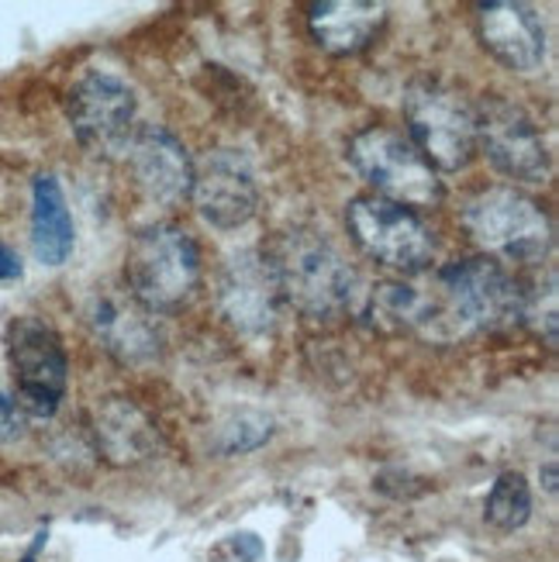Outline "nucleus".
<instances>
[{"label": "nucleus", "mask_w": 559, "mask_h": 562, "mask_svg": "<svg viewBox=\"0 0 559 562\" xmlns=\"http://www.w3.org/2000/svg\"><path fill=\"white\" fill-rule=\"evenodd\" d=\"M214 304L225 325L246 338H266L280 325L283 293L270 262V252L262 249H238L225 256L214 277Z\"/></svg>", "instance_id": "9d476101"}, {"label": "nucleus", "mask_w": 559, "mask_h": 562, "mask_svg": "<svg viewBox=\"0 0 559 562\" xmlns=\"http://www.w3.org/2000/svg\"><path fill=\"white\" fill-rule=\"evenodd\" d=\"M266 252L277 270L283 304H294L314 322H335L356 311L362 297L359 273L328 235L314 228H290Z\"/></svg>", "instance_id": "f257e3e1"}, {"label": "nucleus", "mask_w": 559, "mask_h": 562, "mask_svg": "<svg viewBox=\"0 0 559 562\" xmlns=\"http://www.w3.org/2000/svg\"><path fill=\"white\" fill-rule=\"evenodd\" d=\"M4 352L21 414L56 418L69 386V356L59 331L35 314H21L4 331Z\"/></svg>", "instance_id": "0eeeda50"}, {"label": "nucleus", "mask_w": 559, "mask_h": 562, "mask_svg": "<svg viewBox=\"0 0 559 562\" xmlns=\"http://www.w3.org/2000/svg\"><path fill=\"white\" fill-rule=\"evenodd\" d=\"M77 249V228L59 177L38 173L32 180V252L42 266H66Z\"/></svg>", "instance_id": "a211bd4d"}, {"label": "nucleus", "mask_w": 559, "mask_h": 562, "mask_svg": "<svg viewBox=\"0 0 559 562\" xmlns=\"http://www.w3.org/2000/svg\"><path fill=\"white\" fill-rule=\"evenodd\" d=\"M435 301L443 307L449 338L504 331L522 325V283L488 256L452 259L435 273Z\"/></svg>", "instance_id": "f03ea898"}, {"label": "nucleus", "mask_w": 559, "mask_h": 562, "mask_svg": "<svg viewBox=\"0 0 559 562\" xmlns=\"http://www.w3.org/2000/svg\"><path fill=\"white\" fill-rule=\"evenodd\" d=\"M21 273H24V262H21V256H18L11 246H0V283L21 280Z\"/></svg>", "instance_id": "5701e85b"}, {"label": "nucleus", "mask_w": 559, "mask_h": 562, "mask_svg": "<svg viewBox=\"0 0 559 562\" xmlns=\"http://www.w3.org/2000/svg\"><path fill=\"white\" fill-rule=\"evenodd\" d=\"M543 476H546V491H549V494H556V462H546Z\"/></svg>", "instance_id": "393cba45"}, {"label": "nucleus", "mask_w": 559, "mask_h": 562, "mask_svg": "<svg viewBox=\"0 0 559 562\" xmlns=\"http://www.w3.org/2000/svg\"><path fill=\"white\" fill-rule=\"evenodd\" d=\"M125 283L149 314H174L201 286V249L177 222L142 228L125 256Z\"/></svg>", "instance_id": "7ed1b4c3"}, {"label": "nucleus", "mask_w": 559, "mask_h": 562, "mask_svg": "<svg viewBox=\"0 0 559 562\" xmlns=\"http://www.w3.org/2000/svg\"><path fill=\"white\" fill-rule=\"evenodd\" d=\"M477 38L512 72H536L549 56V35L539 11L522 0H491L477 8Z\"/></svg>", "instance_id": "2eb2a0df"}, {"label": "nucleus", "mask_w": 559, "mask_h": 562, "mask_svg": "<svg viewBox=\"0 0 559 562\" xmlns=\"http://www.w3.org/2000/svg\"><path fill=\"white\" fill-rule=\"evenodd\" d=\"M470 238L494 262H543L552 249V222L518 187H488L459 211Z\"/></svg>", "instance_id": "20e7f679"}, {"label": "nucleus", "mask_w": 559, "mask_h": 562, "mask_svg": "<svg viewBox=\"0 0 559 562\" xmlns=\"http://www.w3.org/2000/svg\"><path fill=\"white\" fill-rule=\"evenodd\" d=\"M387 24V4L373 0H325L308 8L311 42L328 56H356L370 48Z\"/></svg>", "instance_id": "f3484780"}, {"label": "nucleus", "mask_w": 559, "mask_h": 562, "mask_svg": "<svg viewBox=\"0 0 559 562\" xmlns=\"http://www.w3.org/2000/svg\"><path fill=\"white\" fill-rule=\"evenodd\" d=\"M125 162L145 201H153L159 207H174L190 198L193 159L187 153V145L169 128L138 125L125 149Z\"/></svg>", "instance_id": "4468645a"}, {"label": "nucleus", "mask_w": 559, "mask_h": 562, "mask_svg": "<svg viewBox=\"0 0 559 562\" xmlns=\"http://www.w3.org/2000/svg\"><path fill=\"white\" fill-rule=\"evenodd\" d=\"M346 228L359 252L398 273H425L435 259V238L422 217L377 193H362L346 204Z\"/></svg>", "instance_id": "1a4fd4ad"}, {"label": "nucleus", "mask_w": 559, "mask_h": 562, "mask_svg": "<svg viewBox=\"0 0 559 562\" xmlns=\"http://www.w3.org/2000/svg\"><path fill=\"white\" fill-rule=\"evenodd\" d=\"M193 207L217 232L246 228L262 201L253 159L242 149L217 145L201 162H193Z\"/></svg>", "instance_id": "f8f14e48"}, {"label": "nucleus", "mask_w": 559, "mask_h": 562, "mask_svg": "<svg viewBox=\"0 0 559 562\" xmlns=\"http://www.w3.org/2000/svg\"><path fill=\"white\" fill-rule=\"evenodd\" d=\"M235 552H242V555H246V559H259V552H262V546L253 539V535H235Z\"/></svg>", "instance_id": "b1692460"}, {"label": "nucleus", "mask_w": 559, "mask_h": 562, "mask_svg": "<svg viewBox=\"0 0 559 562\" xmlns=\"http://www.w3.org/2000/svg\"><path fill=\"white\" fill-rule=\"evenodd\" d=\"M93 442L111 467H145L163 456L159 425L125 397H108L104 404H97Z\"/></svg>", "instance_id": "dca6fc26"}, {"label": "nucleus", "mask_w": 559, "mask_h": 562, "mask_svg": "<svg viewBox=\"0 0 559 562\" xmlns=\"http://www.w3.org/2000/svg\"><path fill=\"white\" fill-rule=\"evenodd\" d=\"M477 121V153L488 159L504 180L539 187L549 180V153L546 142L518 104L504 97H483L473 108Z\"/></svg>", "instance_id": "9b49d317"}, {"label": "nucleus", "mask_w": 559, "mask_h": 562, "mask_svg": "<svg viewBox=\"0 0 559 562\" xmlns=\"http://www.w3.org/2000/svg\"><path fill=\"white\" fill-rule=\"evenodd\" d=\"M24 435V414L11 394L0 390V446H11Z\"/></svg>", "instance_id": "4be33fe9"}, {"label": "nucleus", "mask_w": 559, "mask_h": 562, "mask_svg": "<svg viewBox=\"0 0 559 562\" xmlns=\"http://www.w3.org/2000/svg\"><path fill=\"white\" fill-rule=\"evenodd\" d=\"M349 166L362 183L383 201H394L401 207H439L446 198V187L439 173L422 159V153L407 142L404 132L387 125H370L349 138Z\"/></svg>", "instance_id": "39448f33"}, {"label": "nucleus", "mask_w": 559, "mask_h": 562, "mask_svg": "<svg viewBox=\"0 0 559 562\" xmlns=\"http://www.w3.org/2000/svg\"><path fill=\"white\" fill-rule=\"evenodd\" d=\"M135 114V90L108 69H87L66 93L69 132L93 159H125Z\"/></svg>", "instance_id": "6e6552de"}, {"label": "nucleus", "mask_w": 559, "mask_h": 562, "mask_svg": "<svg viewBox=\"0 0 559 562\" xmlns=\"http://www.w3.org/2000/svg\"><path fill=\"white\" fill-rule=\"evenodd\" d=\"M83 322L101 349L121 366H149L163 352V331L156 314L145 311L132 293L97 286L83 307Z\"/></svg>", "instance_id": "ddd939ff"}, {"label": "nucleus", "mask_w": 559, "mask_h": 562, "mask_svg": "<svg viewBox=\"0 0 559 562\" xmlns=\"http://www.w3.org/2000/svg\"><path fill=\"white\" fill-rule=\"evenodd\" d=\"M273 418H266L262 411H249L242 407L235 414L217 425V435H214V449L222 456H249L256 449H262L266 442L273 438Z\"/></svg>", "instance_id": "aec40b11"}, {"label": "nucleus", "mask_w": 559, "mask_h": 562, "mask_svg": "<svg viewBox=\"0 0 559 562\" xmlns=\"http://www.w3.org/2000/svg\"><path fill=\"white\" fill-rule=\"evenodd\" d=\"M407 142L435 173H459L477 156V121L463 93L439 80H415L404 90Z\"/></svg>", "instance_id": "423d86ee"}, {"label": "nucleus", "mask_w": 559, "mask_h": 562, "mask_svg": "<svg viewBox=\"0 0 559 562\" xmlns=\"http://www.w3.org/2000/svg\"><path fill=\"white\" fill-rule=\"evenodd\" d=\"M522 325H528L539 338H546L549 349H556V277L552 273H549L546 286L536 283L532 290H525Z\"/></svg>", "instance_id": "412c9836"}, {"label": "nucleus", "mask_w": 559, "mask_h": 562, "mask_svg": "<svg viewBox=\"0 0 559 562\" xmlns=\"http://www.w3.org/2000/svg\"><path fill=\"white\" fill-rule=\"evenodd\" d=\"M532 518V486L522 473L507 470L494 480L488 501H483V521H488L494 531L512 535L518 528H525Z\"/></svg>", "instance_id": "6ab92c4d"}]
</instances>
